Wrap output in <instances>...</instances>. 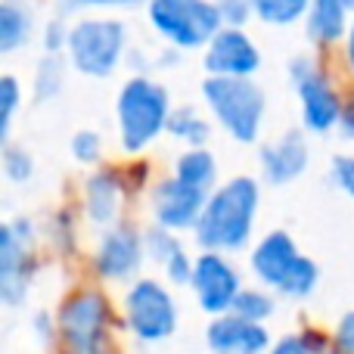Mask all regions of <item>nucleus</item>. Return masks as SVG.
<instances>
[{
	"instance_id": "1",
	"label": "nucleus",
	"mask_w": 354,
	"mask_h": 354,
	"mask_svg": "<svg viewBox=\"0 0 354 354\" xmlns=\"http://www.w3.org/2000/svg\"><path fill=\"white\" fill-rule=\"evenodd\" d=\"M258 180L236 174L218 189H212L193 236L202 252H239L249 245L258 214Z\"/></svg>"
},
{
	"instance_id": "2",
	"label": "nucleus",
	"mask_w": 354,
	"mask_h": 354,
	"mask_svg": "<svg viewBox=\"0 0 354 354\" xmlns=\"http://www.w3.org/2000/svg\"><path fill=\"white\" fill-rule=\"evenodd\" d=\"M171 97L159 81L147 75H134L124 81L115 100V118H118V143L124 153L137 156L149 149V143L168 131L171 118Z\"/></svg>"
},
{
	"instance_id": "3",
	"label": "nucleus",
	"mask_w": 354,
	"mask_h": 354,
	"mask_svg": "<svg viewBox=\"0 0 354 354\" xmlns=\"http://www.w3.org/2000/svg\"><path fill=\"white\" fill-rule=\"evenodd\" d=\"M252 274L264 289L286 295V299H308L317 289L320 270L308 255H301L295 239L286 230H270L252 249Z\"/></svg>"
},
{
	"instance_id": "4",
	"label": "nucleus",
	"mask_w": 354,
	"mask_h": 354,
	"mask_svg": "<svg viewBox=\"0 0 354 354\" xmlns=\"http://www.w3.org/2000/svg\"><path fill=\"white\" fill-rule=\"evenodd\" d=\"M56 333L66 354H118L112 342V305L100 289L66 295L56 311Z\"/></svg>"
},
{
	"instance_id": "5",
	"label": "nucleus",
	"mask_w": 354,
	"mask_h": 354,
	"mask_svg": "<svg viewBox=\"0 0 354 354\" xmlns=\"http://www.w3.org/2000/svg\"><path fill=\"white\" fill-rule=\"evenodd\" d=\"M202 100L212 109V115L218 118V124L236 143L249 147L258 140L268 100L252 78H212V75H205Z\"/></svg>"
},
{
	"instance_id": "6",
	"label": "nucleus",
	"mask_w": 354,
	"mask_h": 354,
	"mask_svg": "<svg viewBox=\"0 0 354 354\" xmlns=\"http://www.w3.org/2000/svg\"><path fill=\"white\" fill-rule=\"evenodd\" d=\"M128 56V25L122 19L87 16L72 22L66 59L87 78H109Z\"/></svg>"
},
{
	"instance_id": "7",
	"label": "nucleus",
	"mask_w": 354,
	"mask_h": 354,
	"mask_svg": "<svg viewBox=\"0 0 354 354\" xmlns=\"http://www.w3.org/2000/svg\"><path fill=\"white\" fill-rule=\"evenodd\" d=\"M147 16L174 50L208 47L212 37L224 28L214 0H149Z\"/></svg>"
},
{
	"instance_id": "8",
	"label": "nucleus",
	"mask_w": 354,
	"mask_h": 354,
	"mask_svg": "<svg viewBox=\"0 0 354 354\" xmlns=\"http://www.w3.org/2000/svg\"><path fill=\"white\" fill-rule=\"evenodd\" d=\"M177 301L171 289L156 277H140L124 292V324L140 342L159 345L177 333Z\"/></svg>"
},
{
	"instance_id": "9",
	"label": "nucleus",
	"mask_w": 354,
	"mask_h": 354,
	"mask_svg": "<svg viewBox=\"0 0 354 354\" xmlns=\"http://www.w3.org/2000/svg\"><path fill=\"white\" fill-rule=\"evenodd\" d=\"M289 78H292L295 97L301 106V124L314 134H330L342 122L345 100L336 93L333 81L320 72V66L311 56H295L289 62Z\"/></svg>"
},
{
	"instance_id": "10",
	"label": "nucleus",
	"mask_w": 354,
	"mask_h": 354,
	"mask_svg": "<svg viewBox=\"0 0 354 354\" xmlns=\"http://www.w3.org/2000/svg\"><path fill=\"white\" fill-rule=\"evenodd\" d=\"M189 289H193V299L202 311L212 317H224V314H233V305L245 286L239 280V270L230 264V258H224L221 252H202L196 258Z\"/></svg>"
},
{
	"instance_id": "11",
	"label": "nucleus",
	"mask_w": 354,
	"mask_h": 354,
	"mask_svg": "<svg viewBox=\"0 0 354 354\" xmlns=\"http://www.w3.org/2000/svg\"><path fill=\"white\" fill-rule=\"evenodd\" d=\"M147 258V243L143 233L131 224H115L103 230L93 252V270L106 283H128L140 274V264Z\"/></svg>"
},
{
	"instance_id": "12",
	"label": "nucleus",
	"mask_w": 354,
	"mask_h": 354,
	"mask_svg": "<svg viewBox=\"0 0 354 354\" xmlns=\"http://www.w3.org/2000/svg\"><path fill=\"white\" fill-rule=\"evenodd\" d=\"M208 196L196 187H187L177 177H165L153 187V196H149V205H153V221L165 230H196L202 218V208H205Z\"/></svg>"
},
{
	"instance_id": "13",
	"label": "nucleus",
	"mask_w": 354,
	"mask_h": 354,
	"mask_svg": "<svg viewBox=\"0 0 354 354\" xmlns=\"http://www.w3.org/2000/svg\"><path fill=\"white\" fill-rule=\"evenodd\" d=\"M202 62L212 78H252L261 68V50L243 28H221L205 47Z\"/></svg>"
},
{
	"instance_id": "14",
	"label": "nucleus",
	"mask_w": 354,
	"mask_h": 354,
	"mask_svg": "<svg viewBox=\"0 0 354 354\" xmlns=\"http://www.w3.org/2000/svg\"><path fill=\"white\" fill-rule=\"evenodd\" d=\"M205 345L212 354H268L274 348L268 326L243 320L236 314L212 317L205 330Z\"/></svg>"
},
{
	"instance_id": "15",
	"label": "nucleus",
	"mask_w": 354,
	"mask_h": 354,
	"mask_svg": "<svg viewBox=\"0 0 354 354\" xmlns=\"http://www.w3.org/2000/svg\"><path fill=\"white\" fill-rule=\"evenodd\" d=\"M311 162V149H308L305 131L292 128L274 143L261 147V174L270 187H286V183L299 180L308 171Z\"/></svg>"
},
{
	"instance_id": "16",
	"label": "nucleus",
	"mask_w": 354,
	"mask_h": 354,
	"mask_svg": "<svg viewBox=\"0 0 354 354\" xmlns=\"http://www.w3.org/2000/svg\"><path fill=\"white\" fill-rule=\"evenodd\" d=\"M28 243L12 233L10 224L0 227V301L6 308H19L28 295L31 283V258H28Z\"/></svg>"
},
{
	"instance_id": "17",
	"label": "nucleus",
	"mask_w": 354,
	"mask_h": 354,
	"mask_svg": "<svg viewBox=\"0 0 354 354\" xmlns=\"http://www.w3.org/2000/svg\"><path fill=\"white\" fill-rule=\"evenodd\" d=\"M122 196H124V183L122 174L112 168H100L87 177L84 183V214L91 224L97 227H115L118 224V212H122Z\"/></svg>"
},
{
	"instance_id": "18",
	"label": "nucleus",
	"mask_w": 354,
	"mask_h": 354,
	"mask_svg": "<svg viewBox=\"0 0 354 354\" xmlns=\"http://www.w3.org/2000/svg\"><path fill=\"white\" fill-rule=\"evenodd\" d=\"M348 3L345 0H311L305 16V28L308 37L320 47H330V44L342 41L345 28H348Z\"/></svg>"
},
{
	"instance_id": "19",
	"label": "nucleus",
	"mask_w": 354,
	"mask_h": 354,
	"mask_svg": "<svg viewBox=\"0 0 354 354\" xmlns=\"http://www.w3.org/2000/svg\"><path fill=\"white\" fill-rule=\"evenodd\" d=\"M35 31V12L28 0H3L0 3V53H16Z\"/></svg>"
},
{
	"instance_id": "20",
	"label": "nucleus",
	"mask_w": 354,
	"mask_h": 354,
	"mask_svg": "<svg viewBox=\"0 0 354 354\" xmlns=\"http://www.w3.org/2000/svg\"><path fill=\"white\" fill-rule=\"evenodd\" d=\"M174 177L183 180L187 187H196V189H202V193H212L214 180H218V162H214V156L208 153L205 147L187 149V153L177 156Z\"/></svg>"
},
{
	"instance_id": "21",
	"label": "nucleus",
	"mask_w": 354,
	"mask_h": 354,
	"mask_svg": "<svg viewBox=\"0 0 354 354\" xmlns=\"http://www.w3.org/2000/svg\"><path fill=\"white\" fill-rule=\"evenodd\" d=\"M168 134L183 140L189 149H202L212 137V128L193 106H174L171 118H168Z\"/></svg>"
},
{
	"instance_id": "22",
	"label": "nucleus",
	"mask_w": 354,
	"mask_h": 354,
	"mask_svg": "<svg viewBox=\"0 0 354 354\" xmlns=\"http://www.w3.org/2000/svg\"><path fill=\"white\" fill-rule=\"evenodd\" d=\"M252 6H255V16L264 25L286 28V25H295L299 19L308 16L311 0H252Z\"/></svg>"
},
{
	"instance_id": "23",
	"label": "nucleus",
	"mask_w": 354,
	"mask_h": 354,
	"mask_svg": "<svg viewBox=\"0 0 354 354\" xmlns=\"http://www.w3.org/2000/svg\"><path fill=\"white\" fill-rule=\"evenodd\" d=\"M66 87V62L62 56H44L35 68V97L37 100H56Z\"/></svg>"
},
{
	"instance_id": "24",
	"label": "nucleus",
	"mask_w": 354,
	"mask_h": 354,
	"mask_svg": "<svg viewBox=\"0 0 354 354\" xmlns=\"http://www.w3.org/2000/svg\"><path fill=\"white\" fill-rule=\"evenodd\" d=\"M277 301L268 289H243L233 305V314L243 320H252V324H264L268 317H274Z\"/></svg>"
},
{
	"instance_id": "25",
	"label": "nucleus",
	"mask_w": 354,
	"mask_h": 354,
	"mask_svg": "<svg viewBox=\"0 0 354 354\" xmlns=\"http://www.w3.org/2000/svg\"><path fill=\"white\" fill-rule=\"evenodd\" d=\"M22 103V87H19L16 75H3L0 78V143H10V131H12V118L16 109Z\"/></svg>"
},
{
	"instance_id": "26",
	"label": "nucleus",
	"mask_w": 354,
	"mask_h": 354,
	"mask_svg": "<svg viewBox=\"0 0 354 354\" xmlns=\"http://www.w3.org/2000/svg\"><path fill=\"white\" fill-rule=\"evenodd\" d=\"M143 243H147V255H149V261H156V264H165L168 258L174 255V252H180V249H183L180 239H177L171 230L159 227V224H153L147 233H143Z\"/></svg>"
},
{
	"instance_id": "27",
	"label": "nucleus",
	"mask_w": 354,
	"mask_h": 354,
	"mask_svg": "<svg viewBox=\"0 0 354 354\" xmlns=\"http://www.w3.org/2000/svg\"><path fill=\"white\" fill-rule=\"evenodd\" d=\"M3 174L6 180L12 183H25L31 174H35V159H31V153L25 147H19V143H6L3 147Z\"/></svg>"
},
{
	"instance_id": "28",
	"label": "nucleus",
	"mask_w": 354,
	"mask_h": 354,
	"mask_svg": "<svg viewBox=\"0 0 354 354\" xmlns=\"http://www.w3.org/2000/svg\"><path fill=\"white\" fill-rule=\"evenodd\" d=\"M72 156L75 162H81V165H93V162H100V156H103V137L97 134V131L84 128V131H75L72 134Z\"/></svg>"
},
{
	"instance_id": "29",
	"label": "nucleus",
	"mask_w": 354,
	"mask_h": 354,
	"mask_svg": "<svg viewBox=\"0 0 354 354\" xmlns=\"http://www.w3.org/2000/svg\"><path fill=\"white\" fill-rule=\"evenodd\" d=\"M214 6H218V16L224 22V28H243L249 22V16H255L252 0H214Z\"/></svg>"
},
{
	"instance_id": "30",
	"label": "nucleus",
	"mask_w": 354,
	"mask_h": 354,
	"mask_svg": "<svg viewBox=\"0 0 354 354\" xmlns=\"http://www.w3.org/2000/svg\"><path fill=\"white\" fill-rule=\"evenodd\" d=\"M68 35H72V25L66 22L62 16L50 19L47 25H44V50H47L50 56H59L62 50L68 47Z\"/></svg>"
},
{
	"instance_id": "31",
	"label": "nucleus",
	"mask_w": 354,
	"mask_h": 354,
	"mask_svg": "<svg viewBox=\"0 0 354 354\" xmlns=\"http://www.w3.org/2000/svg\"><path fill=\"white\" fill-rule=\"evenodd\" d=\"M333 180H336V187L342 189L345 196L354 199V156L342 153L333 159Z\"/></svg>"
},
{
	"instance_id": "32",
	"label": "nucleus",
	"mask_w": 354,
	"mask_h": 354,
	"mask_svg": "<svg viewBox=\"0 0 354 354\" xmlns=\"http://www.w3.org/2000/svg\"><path fill=\"white\" fill-rule=\"evenodd\" d=\"M336 348L342 354H354V311L342 314L336 326Z\"/></svg>"
},
{
	"instance_id": "33",
	"label": "nucleus",
	"mask_w": 354,
	"mask_h": 354,
	"mask_svg": "<svg viewBox=\"0 0 354 354\" xmlns=\"http://www.w3.org/2000/svg\"><path fill=\"white\" fill-rule=\"evenodd\" d=\"M268 354H314V351L308 348L305 336H283V339H277L274 348Z\"/></svg>"
},
{
	"instance_id": "34",
	"label": "nucleus",
	"mask_w": 354,
	"mask_h": 354,
	"mask_svg": "<svg viewBox=\"0 0 354 354\" xmlns=\"http://www.w3.org/2000/svg\"><path fill=\"white\" fill-rule=\"evenodd\" d=\"M339 131H342L348 140H354V91L348 93V100H345V106H342V122H339Z\"/></svg>"
},
{
	"instance_id": "35",
	"label": "nucleus",
	"mask_w": 354,
	"mask_h": 354,
	"mask_svg": "<svg viewBox=\"0 0 354 354\" xmlns=\"http://www.w3.org/2000/svg\"><path fill=\"white\" fill-rule=\"evenodd\" d=\"M68 6H100V10H106V6H134V0H68Z\"/></svg>"
},
{
	"instance_id": "36",
	"label": "nucleus",
	"mask_w": 354,
	"mask_h": 354,
	"mask_svg": "<svg viewBox=\"0 0 354 354\" xmlns=\"http://www.w3.org/2000/svg\"><path fill=\"white\" fill-rule=\"evenodd\" d=\"M345 62L354 68V19H351V31H348V41H345Z\"/></svg>"
},
{
	"instance_id": "37",
	"label": "nucleus",
	"mask_w": 354,
	"mask_h": 354,
	"mask_svg": "<svg viewBox=\"0 0 354 354\" xmlns=\"http://www.w3.org/2000/svg\"><path fill=\"white\" fill-rule=\"evenodd\" d=\"M345 3H348V10H354V0H345Z\"/></svg>"
},
{
	"instance_id": "38",
	"label": "nucleus",
	"mask_w": 354,
	"mask_h": 354,
	"mask_svg": "<svg viewBox=\"0 0 354 354\" xmlns=\"http://www.w3.org/2000/svg\"><path fill=\"white\" fill-rule=\"evenodd\" d=\"M326 354H342V351H339V348H333V351H326Z\"/></svg>"
}]
</instances>
